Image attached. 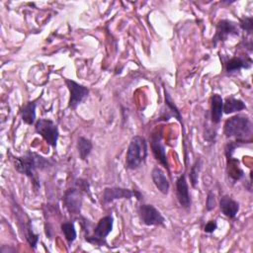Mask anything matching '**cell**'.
<instances>
[{"label": "cell", "mask_w": 253, "mask_h": 253, "mask_svg": "<svg viewBox=\"0 0 253 253\" xmlns=\"http://www.w3.org/2000/svg\"><path fill=\"white\" fill-rule=\"evenodd\" d=\"M12 161L15 170L20 174L29 177L33 181V185L37 190L40 184L38 183L39 181L36 177V170L38 168L42 169L46 167L48 165V160L44 159L42 156L35 152L27 151V153L22 156H14L12 158Z\"/></svg>", "instance_id": "obj_1"}, {"label": "cell", "mask_w": 253, "mask_h": 253, "mask_svg": "<svg viewBox=\"0 0 253 253\" xmlns=\"http://www.w3.org/2000/svg\"><path fill=\"white\" fill-rule=\"evenodd\" d=\"M223 133L227 138L235 137L236 141L243 144L251 143L253 133L252 122L245 115H235L225 121Z\"/></svg>", "instance_id": "obj_2"}, {"label": "cell", "mask_w": 253, "mask_h": 253, "mask_svg": "<svg viewBox=\"0 0 253 253\" xmlns=\"http://www.w3.org/2000/svg\"><path fill=\"white\" fill-rule=\"evenodd\" d=\"M147 141L141 135H134L128 144L126 154V168L135 170L147 157Z\"/></svg>", "instance_id": "obj_3"}, {"label": "cell", "mask_w": 253, "mask_h": 253, "mask_svg": "<svg viewBox=\"0 0 253 253\" xmlns=\"http://www.w3.org/2000/svg\"><path fill=\"white\" fill-rule=\"evenodd\" d=\"M113 224H114V218L111 214L100 218L94 228L93 234L87 235L85 237L86 241L98 246L107 245L106 238L111 233L113 229Z\"/></svg>", "instance_id": "obj_4"}, {"label": "cell", "mask_w": 253, "mask_h": 253, "mask_svg": "<svg viewBox=\"0 0 253 253\" xmlns=\"http://www.w3.org/2000/svg\"><path fill=\"white\" fill-rule=\"evenodd\" d=\"M35 130L52 147L56 146L59 131L56 124L49 119H39L35 124Z\"/></svg>", "instance_id": "obj_5"}, {"label": "cell", "mask_w": 253, "mask_h": 253, "mask_svg": "<svg viewBox=\"0 0 253 253\" xmlns=\"http://www.w3.org/2000/svg\"><path fill=\"white\" fill-rule=\"evenodd\" d=\"M137 213L141 223L147 226H165V218L152 205L142 204L138 207Z\"/></svg>", "instance_id": "obj_6"}, {"label": "cell", "mask_w": 253, "mask_h": 253, "mask_svg": "<svg viewBox=\"0 0 253 253\" xmlns=\"http://www.w3.org/2000/svg\"><path fill=\"white\" fill-rule=\"evenodd\" d=\"M14 208L16 209L15 211V216L17 217L18 223L20 225L21 230L23 231L26 240L30 244V246L33 249H36L38 241H39V234L35 233L33 228H32V221L30 217L26 214L25 211L21 208H19L17 205H14Z\"/></svg>", "instance_id": "obj_7"}, {"label": "cell", "mask_w": 253, "mask_h": 253, "mask_svg": "<svg viewBox=\"0 0 253 253\" xmlns=\"http://www.w3.org/2000/svg\"><path fill=\"white\" fill-rule=\"evenodd\" d=\"M132 197H135L138 201L142 199V195L136 190H130V189H126L121 187H106L103 190L102 201L104 204H109L115 200H120V199L129 200Z\"/></svg>", "instance_id": "obj_8"}, {"label": "cell", "mask_w": 253, "mask_h": 253, "mask_svg": "<svg viewBox=\"0 0 253 253\" xmlns=\"http://www.w3.org/2000/svg\"><path fill=\"white\" fill-rule=\"evenodd\" d=\"M150 147L154 158L163 166L167 171H169V164L167 160L165 146L162 143V131L156 128L150 135Z\"/></svg>", "instance_id": "obj_9"}, {"label": "cell", "mask_w": 253, "mask_h": 253, "mask_svg": "<svg viewBox=\"0 0 253 253\" xmlns=\"http://www.w3.org/2000/svg\"><path fill=\"white\" fill-rule=\"evenodd\" d=\"M64 82L69 90V101H68V108L71 110H75L77 106L88 96L89 89L74 80L64 78Z\"/></svg>", "instance_id": "obj_10"}, {"label": "cell", "mask_w": 253, "mask_h": 253, "mask_svg": "<svg viewBox=\"0 0 253 253\" xmlns=\"http://www.w3.org/2000/svg\"><path fill=\"white\" fill-rule=\"evenodd\" d=\"M239 29L237 24L230 20H220L215 27V35L212 38V42L215 45L217 42H222L230 36H238Z\"/></svg>", "instance_id": "obj_11"}, {"label": "cell", "mask_w": 253, "mask_h": 253, "mask_svg": "<svg viewBox=\"0 0 253 253\" xmlns=\"http://www.w3.org/2000/svg\"><path fill=\"white\" fill-rule=\"evenodd\" d=\"M62 202L69 213L79 214L81 211L82 203H83L82 193L75 188L68 189L64 193Z\"/></svg>", "instance_id": "obj_12"}, {"label": "cell", "mask_w": 253, "mask_h": 253, "mask_svg": "<svg viewBox=\"0 0 253 253\" xmlns=\"http://www.w3.org/2000/svg\"><path fill=\"white\" fill-rule=\"evenodd\" d=\"M176 196L182 208L185 210H189L191 208L192 200L185 174L180 175L176 181Z\"/></svg>", "instance_id": "obj_13"}, {"label": "cell", "mask_w": 253, "mask_h": 253, "mask_svg": "<svg viewBox=\"0 0 253 253\" xmlns=\"http://www.w3.org/2000/svg\"><path fill=\"white\" fill-rule=\"evenodd\" d=\"M151 179L157 190L163 195H167L170 189V183L166 178L165 173L158 166L153 167L151 170Z\"/></svg>", "instance_id": "obj_14"}, {"label": "cell", "mask_w": 253, "mask_h": 253, "mask_svg": "<svg viewBox=\"0 0 253 253\" xmlns=\"http://www.w3.org/2000/svg\"><path fill=\"white\" fill-rule=\"evenodd\" d=\"M219 208L221 212L229 218H234L239 211V204L229 195H223L220 198Z\"/></svg>", "instance_id": "obj_15"}, {"label": "cell", "mask_w": 253, "mask_h": 253, "mask_svg": "<svg viewBox=\"0 0 253 253\" xmlns=\"http://www.w3.org/2000/svg\"><path fill=\"white\" fill-rule=\"evenodd\" d=\"M223 115V99L218 94H212L211 98V119L213 124H219Z\"/></svg>", "instance_id": "obj_16"}, {"label": "cell", "mask_w": 253, "mask_h": 253, "mask_svg": "<svg viewBox=\"0 0 253 253\" xmlns=\"http://www.w3.org/2000/svg\"><path fill=\"white\" fill-rule=\"evenodd\" d=\"M251 66L250 58H242L240 56H234L225 62V71L228 73L239 71L242 68H249Z\"/></svg>", "instance_id": "obj_17"}, {"label": "cell", "mask_w": 253, "mask_h": 253, "mask_svg": "<svg viewBox=\"0 0 253 253\" xmlns=\"http://www.w3.org/2000/svg\"><path fill=\"white\" fill-rule=\"evenodd\" d=\"M246 109V105L240 99H236L232 96L226 97L223 102V113L224 114H232L236 112H240Z\"/></svg>", "instance_id": "obj_18"}, {"label": "cell", "mask_w": 253, "mask_h": 253, "mask_svg": "<svg viewBox=\"0 0 253 253\" xmlns=\"http://www.w3.org/2000/svg\"><path fill=\"white\" fill-rule=\"evenodd\" d=\"M36 107L37 104L35 102H28L21 110L22 121L27 125L36 124Z\"/></svg>", "instance_id": "obj_19"}, {"label": "cell", "mask_w": 253, "mask_h": 253, "mask_svg": "<svg viewBox=\"0 0 253 253\" xmlns=\"http://www.w3.org/2000/svg\"><path fill=\"white\" fill-rule=\"evenodd\" d=\"M79 156L82 160H86L89 154L91 153L93 144L92 141L89 138H86L84 136H79L77 139V144H76Z\"/></svg>", "instance_id": "obj_20"}, {"label": "cell", "mask_w": 253, "mask_h": 253, "mask_svg": "<svg viewBox=\"0 0 253 253\" xmlns=\"http://www.w3.org/2000/svg\"><path fill=\"white\" fill-rule=\"evenodd\" d=\"M61 231H62L64 238L67 241L68 245H71L77 237V232H76V229L74 226V222L73 221L63 222L61 224Z\"/></svg>", "instance_id": "obj_21"}, {"label": "cell", "mask_w": 253, "mask_h": 253, "mask_svg": "<svg viewBox=\"0 0 253 253\" xmlns=\"http://www.w3.org/2000/svg\"><path fill=\"white\" fill-rule=\"evenodd\" d=\"M202 166H203V161L202 158L198 157L195 162L193 163L190 172H189V179H190V183L192 185L193 188H196L198 185V181H199V174L202 170Z\"/></svg>", "instance_id": "obj_22"}, {"label": "cell", "mask_w": 253, "mask_h": 253, "mask_svg": "<svg viewBox=\"0 0 253 253\" xmlns=\"http://www.w3.org/2000/svg\"><path fill=\"white\" fill-rule=\"evenodd\" d=\"M164 94H165V105L168 108V111L170 112L171 116H174V118H176L180 124L183 126V119H182V115L178 109V107L176 106V104L174 103V101L172 100L170 94L168 93V91L165 89L164 90Z\"/></svg>", "instance_id": "obj_23"}, {"label": "cell", "mask_w": 253, "mask_h": 253, "mask_svg": "<svg viewBox=\"0 0 253 253\" xmlns=\"http://www.w3.org/2000/svg\"><path fill=\"white\" fill-rule=\"evenodd\" d=\"M239 27L245 31L248 35L252 34L253 31V18L252 17H243L239 21Z\"/></svg>", "instance_id": "obj_24"}, {"label": "cell", "mask_w": 253, "mask_h": 253, "mask_svg": "<svg viewBox=\"0 0 253 253\" xmlns=\"http://www.w3.org/2000/svg\"><path fill=\"white\" fill-rule=\"evenodd\" d=\"M243 143L241 142H238V141H229L228 143H226L225 145V148H224V154H225V157H226V160L231 158L232 157V154L234 152V150L241 146Z\"/></svg>", "instance_id": "obj_25"}, {"label": "cell", "mask_w": 253, "mask_h": 253, "mask_svg": "<svg viewBox=\"0 0 253 253\" xmlns=\"http://www.w3.org/2000/svg\"><path fill=\"white\" fill-rule=\"evenodd\" d=\"M216 206V202H215V197H214V194L210 191L207 195V200H206V210L208 211L213 210Z\"/></svg>", "instance_id": "obj_26"}, {"label": "cell", "mask_w": 253, "mask_h": 253, "mask_svg": "<svg viewBox=\"0 0 253 253\" xmlns=\"http://www.w3.org/2000/svg\"><path fill=\"white\" fill-rule=\"evenodd\" d=\"M217 228V222L216 220H210L209 222H207V224L205 225V232L207 233H212L215 229Z\"/></svg>", "instance_id": "obj_27"}]
</instances>
